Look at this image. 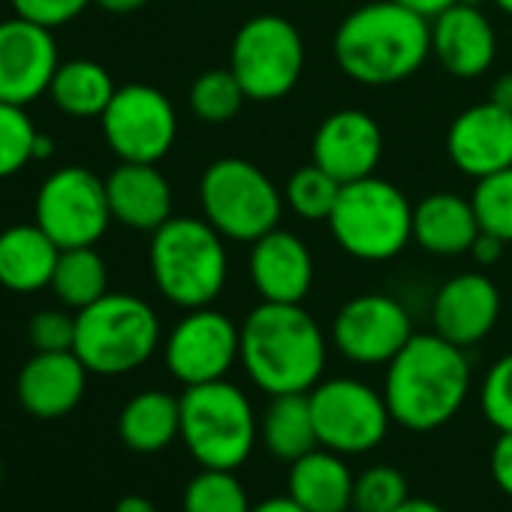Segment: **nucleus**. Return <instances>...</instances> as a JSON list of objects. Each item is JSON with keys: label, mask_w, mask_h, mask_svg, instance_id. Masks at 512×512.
Masks as SVG:
<instances>
[{"label": "nucleus", "mask_w": 512, "mask_h": 512, "mask_svg": "<svg viewBox=\"0 0 512 512\" xmlns=\"http://www.w3.org/2000/svg\"><path fill=\"white\" fill-rule=\"evenodd\" d=\"M332 52L353 82L371 88L398 85L416 76L428 61L431 19L395 0H371L338 25Z\"/></svg>", "instance_id": "f257e3e1"}, {"label": "nucleus", "mask_w": 512, "mask_h": 512, "mask_svg": "<svg viewBox=\"0 0 512 512\" xmlns=\"http://www.w3.org/2000/svg\"><path fill=\"white\" fill-rule=\"evenodd\" d=\"M470 362L464 347L440 338L437 332L413 335L404 350L386 365L383 398L392 422L425 434L443 428L467 401Z\"/></svg>", "instance_id": "f03ea898"}, {"label": "nucleus", "mask_w": 512, "mask_h": 512, "mask_svg": "<svg viewBox=\"0 0 512 512\" xmlns=\"http://www.w3.org/2000/svg\"><path fill=\"white\" fill-rule=\"evenodd\" d=\"M241 365L269 398L311 392L326 371V335L302 305L263 302L241 323Z\"/></svg>", "instance_id": "7ed1b4c3"}, {"label": "nucleus", "mask_w": 512, "mask_h": 512, "mask_svg": "<svg viewBox=\"0 0 512 512\" xmlns=\"http://www.w3.org/2000/svg\"><path fill=\"white\" fill-rule=\"evenodd\" d=\"M148 266L160 296L184 311L208 308L229 275L223 235L205 217H169L154 229Z\"/></svg>", "instance_id": "20e7f679"}, {"label": "nucleus", "mask_w": 512, "mask_h": 512, "mask_svg": "<svg viewBox=\"0 0 512 512\" xmlns=\"http://www.w3.org/2000/svg\"><path fill=\"white\" fill-rule=\"evenodd\" d=\"M256 440H260V416L235 383L223 377L184 386L181 443L199 467L238 470L250 458Z\"/></svg>", "instance_id": "39448f33"}, {"label": "nucleus", "mask_w": 512, "mask_h": 512, "mask_svg": "<svg viewBox=\"0 0 512 512\" xmlns=\"http://www.w3.org/2000/svg\"><path fill=\"white\" fill-rule=\"evenodd\" d=\"M160 347V320L154 308L130 293H106L76 311L73 353L91 374L121 377L142 368Z\"/></svg>", "instance_id": "423d86ee"}, {"label": "nucleus", "mask_w": 512, "mask_h": 512, "mask_svg": "<svg viewBox=\"0 0 512 512\" xmlns=\"http://www.w3.org/2000/svg\"><path fill=\"white\" fill-rule=\"evenodd\" d=\"M326 223L341 250L362 263H386L413 241L410 199L377 175L344 184Z\"/></svg>", "instance_id": "0eeeda50"}, {"label": "nucleus", "mask_w": 512, "mask_h": 512, "mask_svg": "<svg viewBox=\"0 0 512 512\" xmlns=\"http://www.w3.org/2000/svg\"><path fill=\"white\" fill-rule=\"evenodd\" d=\"M202 217L229 241L253 244L278 229L284 214V193L272 178L241 157L214 160L199 181Z\"/></svg>", "instance_id": "6e6552de"}, {"label": "nucleus", "mask_w": 512, "mask_h": 512, "mask_svg": "<svg viewBox=\"0 0 512 512\" xmlns=\"http://www.w3.org/2000/svg\"><path fill=\"white\" fill-rule=\"evenodd\" d=\"M229 70L253 103L287 97L305 70V40L284 16H253L232 40Z\"/></svg>", "instance_id": "1a4fd4ad"}, {"label": "nucleus", "mask_w": 512, "mask_h": 512, "mask_svg": "<svg viewBox=\"0 0 512 512\" xmlns=\"http://www.w3.org/2000/svg\"><path fill=\"white\" fill-rule=\"evenodd\" d=\"M34 223L61 250L97 244L112 223L106 178L85 166L55 169L37 190Z\"/></svg>", "instance_id": "9d476101"}, {"label": "nucleus", "mask_w": 512, "mask_h": 512, "mask_svg": "<svg viewBox=\"0 0 512 512\" xmlns=\"http://www.w3.org/2000/svg\"><path fill=\"white\" fill-rule=\"evenodd\" d=\"M317 440L338 455H362L377 449L392 425L383 392L353 377L320 380L311 392Z\"/></svg>", "instance_id": "9b49d317"}, {"label": "nucleus", "mask_w": 512, "mask_h": 512, "mask_svg": "<svg viewBox=\"0 0 512 512\" xmlns=\"http://www.w3.org/2000/svg\"><path fill=\"white\" fill-rule=\"evenodd\" d=\"M103 139L121 163H160L178 136L172 100L151 85H124L100 115Z\"/></svg>", "instance_id": "f8f14e48"}, {"label": "nucleus", "mask_w": 512, "mask_h": 512, "mask_svg": "<svg viewBox=\"0 0 512 512\" xmlns=\"http://www.w3.org/2000/svg\"><path fill=\"white\" fill-rule=\"evenodd\" d=\"M163 359L181 386L223 380L241 359V326L211 305L193 308L163 341Z\"/></svg>", "instance_id": "ddd939ff"}, {"label": "nucleus", "mask_w": 512, "mask_h": 512, "mask_svg": "<svg viewBox=\"0 0 512 512\" xmlns=\"http://www.w3.org/2000/svg\"><path fill=\"white\" fill-rule=\"evenodd\" d=\"M413 335L407 308L383 293L350 299L332 323V344L356 365H389Z\"/></svg>", "instance_id": "4468645a"}, {"label": "nucleus", "mask_w": 512, "mask_h": 512, "mask_svg": "<svg viewBox=\"0 0 512 512\" xmlns=\"http://www.w3.org/2000/svg\"><path fill=\"white\" fill-rule=\"evenodd\" d=\"M58 67V43L49 28L22 16L0 22V100L28 109L49 94Z\"/></svg>", "instance_id": "2eb2a0df"}, {"label": "nucleus", "mask_w": 512, "mask_h": 512, "mask_svg": "<svg viewBox=\"0 0 512 512\" xmlns=\"http://www.w3.org/2000/svg\"><path fill=\"white\" fill-rule=\"evenodd\" d=\"M446 154L470 178H488L512 166V109L488 100L455 115L446 133Z\"/></svg>", "instance_id": "dca6fc26"}, {"label": "nucleus", "mask_w": 512, "mask_h": 512, "mask_svg": "<svg viewBox=\"0 0 512 512\" xmlns=\"http://www.w3.org/2000/svg\"><path fill=\"white\" fill-rule=\"evenodd\" d=\"M311 157L341 184L374 175L383 157V130L362 109H341L323 118L314 133Z\"/></svg>", "instance_id": "f3484780"}, {"label": "nucleus", "mask_w": 512, "mask_h": 512, "mask_svg": "<svg viewBox=\"0 0 512 512\" xmlns=\"http://www.w3.org/2000/svg\"><path fill=\"white\" fill-rule=\"evenodd\" d=\"M500 317V293L497 284L482 272H464L449 278L431 308L434 332L455 347H473L491 335Z\"/></svg>", "instance_id": "a211bd4d"}, {"label": "nucleus", "mask_w": 512, "mask_h": 512, "mask_svg": "<svg viewBox=\"0 0 512 512\" xmlns=\"http://www.w3.org/2000/svg\"><path fill=\"white\" fill-rule=\"evenodd\" d=\"M250 281L263 302L302 305L314 284V256L308 244L281 226L256 238L250 244Z\"/></svg>", "instance_id": "6ab92c4d"}, {"label": "nucleus", "mask_w": 512, "mask_h": 512, "mask_svg": "<svg viewBox=\"0 0 512 512\" xmlns=\"http://www.w3.org/2000/svg\"><path fill=\"white\" fill-rule=\"evenodd\" d=\"M431 55L455 79L485 76L497 58V34L479 7L452 4L431 19Z\"/></svg>", "instance_id": "aec40b11"}, {"label": "nucleus", "mask_w": 512, "mask_h": 512, "mask_svg": "<svg viewBox=\"0 0 512 512\" xmlns=\"http://www.w3.org/2000/svg\"><path fill=\"white\" fill-rule=\"evenodd\" d=\"M88 368L73 353H34L16 380L22 407L37 419H61L79 407L88 389Z\"/></svg>", "instance_id": "412c9836"}, {"label": "nucleus", "mask_w": 512, "mask_h": 512, "mask_svg": "<svg viewBox=\"0 0 512 512\" xmlns=\"http://www.w3.org/2000/svg\"><path fill=\"white\" fill-rule=\"evenodd\" d=\"M106 196L112 220L136 232H154L172 217V187L157 163H118L106 175Z\"/></svg>", "instance_id": "4be33fe9"}, {"label": "nucleus", "mask_w": 512, "mask_h": 512, "mask_svg": "<svg viewBox=\"0 0 512 512\" xmlns=\"http://www.w3.org/2000/svg\"><path fill=\"white\" fill-rule=\"evenodd\" d=\"M479 220L470 199H461L458 193H428L413 205V241L434 256H461L470 253Z\"/></svg>", "instance_id": "5701e85b"}, {"label": "nucleus", "mask_w": 512, "mask_h": 512, "mask_svg": "<svg viewBox=\"0 0 512 512\" xmlns=\"http://www.w3.org/2000/svg\"><path fill=\"white\" fill-rule=\"evenodd\" d=\"M61 247L37 226L16 223L0 232V287L10 293H40L52 284Z\"/></svg>", "instance_id": "b1692460"}, {"label": "nucleus", "mask_w": 512, "mask_h": 512, "mask_svg": "<svg viewBox=\"0 0 512 512\" xmlns=\"http://www.w3.org/2000/svg\"><path fill=\"white\" fill-rule=\"evenodd\" d=\"M353 470L344 455L317 446L290 464L287 494L305 512H347L353 509Z\"/></svg>", "instance_id": "393cba45"}, {"label": "nucleus", "mask_w": 512, "mask_h": 512, "mask_svg": "<svg viewBox=\"0 0 512 512\" xmlns=\"http://www.w3.org/2000/svg\"><path fill=\"white\" fill-rule=\"evenodd\" d=\"M118 434L124 446L139 455L169 449L181 437V398L163 389L136 392L118 416Z\"/></svg>", "instance_id": "a878e982"}, {"label": "nucleus", "mask_w": 512, "mask_h": 512, "mask_svg": "<svg viewBox=\"0 0 512 512\" xmlns=\"http://www.w3.org/2000/svg\"><path fill=\"white\" fill-rule=\"evenodd\" d=\"M260 440L263 446L281 461H299L302 455L320 446L311 395L308 392H287L272 395L260 416Z\"/></svg>", "instance_id": "bb28decb"}, {"label": "nucleus", "mask_w": 512, "mask_h": 512, "mask_svg": "<svg viewBox=\"0 0 512 512\" xmlns=\"http://www.w3.org/2000/svg\"><path fill=\"white\" fill-rule=\"evenodd\" d=\"M112 73L88 58L64 61L49 85V97L58 112L70 118H100L115 97Z\"/></svg>", "instance_id": "cd10ccee"}, {"label": "nucleus", "mask_w": 512, "mask_h": 512, "mask_svg": "<svg viewBox=\"0 0 512 512\" xmlns=\"http://www.w3.org/2000/svg\"><path fill=\"white\" fill-rule=\"evenodd\" d=\"M49 287L64 308L82 311L109 293L106 260L97 253L94 244L91 247H67L58 256V266H55Z\"/></svg>", "instance_id": "c85d7f7f"}, {"label": "nucleus", "mask_w": 512, "mask_h": 512, "mask_svg": "<svg viewBox=\"0 0 512 512\" xmlns=\"http://www.w3.org/2000/svg\"><path fill=\"white\" fill-rule=\"evenodd\" d=\"M250 497L235 470L202 467L184 488L181 512H250Z\"/></svg>", "instance_id": "c756f323"}, {"label": "nucleus", "mask_w": 512, "mask_h": 512, "mask_svg": "<svg viewBox=\"0 0 512 512\" xmlns=\"http://www.w3.org/2000/svg\"><path fill=\"white\" fill-rule=\"evenodd\" d=\"M341 181L314 160L296 169L284 187V205L302 220H329L341 196Z\"/></svg>", "instance_id": "7c9ffc66"}, {"label": "nucleus", "mask_w": 512, "mask_h": 512, "mask_svg": "<svg viewBox=\"0 0 512 512\" xmlns=\"http://www.w3.org/2000/svg\"><path fill=\"white\" fill-rule=\"evenodd\" d=\"M190 112L205 121V124H226L232 121L247 94L244 88L238 85L235 73L226 67V70H205L193 85H190Z\"/></svg>", "instance_id": "2f4dec72"}, {"label": "nucleus", "mask_w": 512, "mask_h": 512, "mask_svg": "<svg viewBox=\"0 0 512 512\" xmlns=\"http://www.w3.org/2000/svg\"><path fill=\"white\" fill-rule=\"evenodd\" d=\"M37 127L25 106L0 100V181L19 175L31 160H37Z\"/></svg>", "instance_id": "473e14b6"}, {"label": "nucleus", "mask_w": 512, "mask_h": 512, "mask_svg": "<svg viewBox=\"0 0 512 512\" xmlns=\"http://www.w3.org/2000/svg\"><path fill=\"white\" fill-rule=\"evenodd\" d=\"M404 500H410V485L392 464H371L353 482V512H395Z\"/></svg>", "instance_id": "72a5a7b5"}, {"label": "nucleus", "mask_w": 512, "mask_h": 512, "mask_svg": "<svg viewBox=\"0 0 512 512\" xmlns=\"http://www.w3.org/2000/svg\"><path fill=\"white\" fill-rule=\"evenodd\" d=\"M479 229L512 244V166L476 181L470 196Z\"/></svg>", "instance_id": "f704fd0d"}, {"label": "nucleus", "mask_w": 512, "mask_h": 512, "mask_svg": "<svg viewBox=\"0 0 512 512\" xmlns=\"http://www.w3.org/2000/svg\"><path fill=\"white\" fill-rule=\"evenodd\" d=\"M479 404L497 431H512V353L500 356L488 368L479 389Z\"/></svg>", "instance_id": "c9c22d12"}, {"label": "nucleus", "mask_w": 512, "mask_h": 512, "mask_svg": "<svg viewBox=\"0 0 512 512\" xmlns=\"http://www.w3.org/2000/svg\"><path fill=\"white\" fill-rule=\"evenodd\" d=\"M28 341L34 353H64L76 347V311L46 308L37 311L28 323Z\"/></svg>", "instance_id": "e433bc0d"}, {"label": "nucleus", "mask_w": 512, "mask_h": 512, "mask_svg": "<svg viewBox=\"0 0 512 512\" xmlns=\"http://www.w3.org/2000/svg\"><path fill=\"white\" fill-rule=\"evenodd\" d=\"M10 4H13L16 16L55 31V28H64L73 19H79L94 0H10Z\"/></svg>", "instance_id": "4c0bfd02"}, {"label": "nucleus", "mask_w": 512, "mask_h": 512, "mask_svg": "<svg viewBox=\"0 0 512 512\" xmlns=\"http://www.w3.org/2000/svg\"><path fill=\"white\" fill-rule=\"evenodd\" d=\"M491 476L497 488L512 497V431H497L491 449Z\"/></svg>", "instance_id": "58836bf2"}, {"label": "nucleus", "mask_w": 512, "mask_h": 512, "mask_svg": "<svg viewBox=\"0 0 512 512\" xmlns=\"http://www.w3.org/2000/svg\"><path fill=\"white\" fill-rule=\"evenodd\" d=\"M503 250H506V241L482 229V232L476 235L473 247H470V256H473V260H476L479 266H485V269H488V266L500 263V256H503Z\"/></svg>", "instance_id": "ea45409f"}, {"label": "nucleus", "mask_w": 512, "mask_h": 512, "mask_svg": "<svg viewBox=\"0 0 512 512\" xmlns=\"http://www.w3.org/2000/svg\"><path fill=\"white\" fill-rule=\"evenodd\" d=\"M395 4H401V7H407V10H413V13L425 16V19H437L443 10L458 4V0H395Z\"/></svg>", "instance_id": "a19ab883"}, {"label": "nucleus", "mask_w": 512, "mask_h": 512, "mask_svg": "<svg viewBox=\"0 0 512 512\" xmlns=\"http://www.w3.org/2000/svg\"><path fill=\"white\" fill-rule=\"evenodd\" d=\"M148 0H94V7H100L103 13H112V16H130L136 10H142Z\"/></svg>", "instance_id": "79ce46f5"}, {"label": "nucleus", "mask_w": 512, "mask_h": 512, "mask_svg": "<svg viewBox=\"0 0 512 512\" xmlns=\"http://www.w3.org/2000/svg\"><path fill=\"white\" fill-rule=\"evenodd\" d=\"M250 512H305V509L290 494H281V497H269L263 503H256Z\"/></svg>", "instance_id": "37998d69"}, {"label": "nucleus", "mask_w": 512, "mask_h": 512, "mask_svg": "<svg viewBox=\"0 0 512 512\" xmlns=\"http://www.w3.org/2000/svg\"><path fill=\"white\" fill-rule=\"evenodd\" d=\"M112 512H157V506L145 494H124Z\"/></svg>", "instance_id": "c03bdc74"}, {"label": "nucleus", "mask_w": 512, "mask_h": 512, "mask_svg": "<svg viewBox=\"0 0 512 512\" xmlns=\"http://www.w3.org/2000/svg\"><path fill=\"white\" fill-rule=\"evenodd\" d=\"M395 512H446L443 506H437L434 500H425V497H410L404 500Z\"/></svg>", "instance_id": "a18cd8bd"}, {"label": "nucleus", "mask_w": 512, "mask_h": 512, "mask_svg": "<svg viewBox=\"0 0 512 512\" xmlns=\"http://www.w3.org/2000/svg\"><path fill=\"white\" fill-rule=\"evenodd\" d=\"M491 100L494 103H500V106H512V76H503V79H497V85H494V91H491Z\"/></svg>", "instance_id": "49530a36"}, {"label": "nucleus", "mask_w": 512, "mask_h": 512, "mask_svg": "<svg viewBox=\"0 0 512 512\" xmlns=\"http://www.w3.org/2000/svg\"><path fill=\"white\" fill-rule=\"evenodd\" d=\"M52 148H55V145H52V139L40 133V139H37V160H46V157L52 154Z\"/></svg>", "instance_id": "de8ad7c7"}, {"label": "nucleus", "mask_w": 512, "mask_h": 512, "mask_svg": "<svg viewBox=\"0 0 512 512\" xmlns=\"http://www.w3.org/2000/svg\"><path fill=\"white\" fill-rule=\"evenodd\" d=\"M497 4V10H503L506 16H512V0H494Z\"/></svg>", "instance_id": "09e8293b"}, {"label": "nucleus", "mask_w": 512, "mask_h": 512, "mask_svg": "<svg viewBox=\"0 0 512 512\" xmlns=\"http://www.w3.org/2000/svg\"><path fill=\"white\" fill-rule=\"evenodd\" d=\"M458 4H467V7H482L485 0H458Z\"/></svg>", "instance_id": "8fccbe9b"}, {"label": "nucleus", "mask_w": 512, "mask_h": 512, "mask_svg": "<svg viewBox=\"0 0 512 512\" xmlns=\"http://www.w3.org/2000/svg\"><path fill=\"white\" fill-rule=\"evenodd\" d=\"M0 485H4V461H0Z\"/></svg>", "instance_id": "3c124183"}, {"label": "nucleus", "mask_w": 512, "mask_h": 512, "mask_svg": "<svg viewBox=\"0 0 512 512\" xmlns=\"http://www.w3.org/2000/svg\"><path fill=\"white\" fill-rule=\"evenodd\" d=\"M509 109H512V106H509Z\"/></svg>", "instance_id": "603ef678"}]
</instances>
